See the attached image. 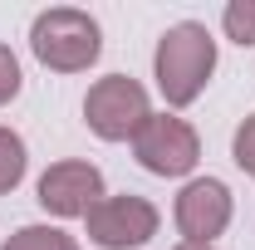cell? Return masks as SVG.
Masks as SVG:
<instances>
[{
  "mask_svg": "<svg viewBox=\"0 0 255 250\" xmlns=\"http://www.w3.org/2000/svg\"><path fill=\"white\" fill-rule=\"evenodd\" d=\"M216 74V39L206 25L182 20L157 39V54H152V79H157L162 98L172 108H187L201 98V89L211 84Z\"/></svg>",
  "mask_w": 255,
  "mask_h": 250,
  "instance_id": "cell-1",
  "label": "cell"
},
{
  "mask_svg": "<svg viewBox=\"0 0 255 250\" xmlns=\"http://www.w3.org/2000/svg\"><path fill=\"white\" fill-rule=\"evenodd\" d=\"M30 49H34V59L44 69H54V74H84L103 54V30H98V20L89 10L49 5L30 25Z\"/></svg>",
  "mask_w": 255,
  "mask_h": 250,
  "instance_id": "cell-2",
  "label": "cell"
},
{
  "mask_svg": "<svg viewBox=\"0 0 255 250\" xmlns=\"http://www.w3.org/2000/svg\"><path fill=\"white\" fill-rule=\"evenodd\" d=\"M147 118H152L147 89L137 79H128V74H108L84 94V123L94 127L103 142H132Z\"/></svg>",
  "mask_w": 255,
  "mask_h": 250,
  "instance_id": "cell-3",
  "label": "cell"
},
{
  "mask_svg": "<svg viewBox=\"0 0 255 250\" xmlns=\"http://www.w3.org/2000/svg\"><path fill=\"white\" fill-rule=\"evenodd\" d=\"M132 157L152 172V177H191L201 162V137L187 118L177 113H152L132 137Z\"/></svg>",
  "mask_w": 255,
  "mask_h": 250,
  "instance_id": "cell-4",
  "label": "cell"
},
{
  "mask_svg": "<svg viewBox=\"0 0 255 250\" xmlns=\"http://www.w3.org/2000/svg\"><path fill=\"white\" fill-rule=\"evenodd\" d=\"M89 241L98 250H142L152 236H157V206L147 201V196H103L94 211H89Z\"/></svg>",
  "mask_w": 255,
  "mask_h": 250,
  "instance_id": "cell-5",
  "label": "cell"
},
{
  "mask_svg": "<svg viewBox=\"0 0 255 250\" xmlns=\"http://www.w3.org/2000/svg\"><path fill=\"white\" fill-rule=\"evenodd\" d=\"M231 187L221 177H191L187 187L177 191V206H172V221L182 231L187 246H211L216 236H226L231 226Z\"/></svg>",
  "mask_w": 255,
  "mask_h": 250,
  "instance_id": "cell-6",
  "label": "cell"
},
{
  "mask_svg": "<svg viewBox=\"0 0 255 250\" xmlns=\"http://www.w3.org/2000/svg\"><path fill=\"white\" fill-rule=\"evenodd\" d=\"M103 196H108V191H103V172H98L94 162H79V157L54 162V167L39 177V187H34V201H39L49 216H59V221L89 216Z\"/></svg>",
  "mask_w": 255,
  "mask_h": 250,
  "instance_id": "cell-7",
  "label": "cell"
},
{
  "mask_svg": "<svg viewBox=\"0 0 255 250\" xmlns=\"http://www.w3.org/2000/svg\"><path fill=\"white\" fill-rule=\"evenodd\" d=\"M25 167H30L25 137H20L15 127L0 123V196H5V191H15L20 182H25Z\"/></svg>",
  "mask_w": 255,
  "mask_h": 250,
  "instance_id": "cell-8",
  "label": "cell"
},
{
  "mask_svg": "<svg viewBox=\"0 0 255 250\" xmlns=\"http://www.w3.org/2000/svg\"><path fill=\"white\" fill-rule=\"evenodd\" d=\"M0 250H79V241L59 226H20L15 236H5Z\"/></svg>",
  "mask_w": 255,
  "mask_h": 250,
  "instance_id": "cell-9",
  "label": "cell"
},
{
  "mask_svg": "<svg viewBox=\"0 0 255 250\" xmlns=\"http://www.w3.org/2000/svg\"><path fill=\"white\" fill-rule=\"evenodd\" d=\"M221 30L241 49H255V0H231L221 10Z\"/></svg>",
  "mask_w": 255,
  "mask_h": 250,
  "instance_id": "cell-10",
  "label": "cell"
},
{
  "mask_svg": "<svg viewBox=\"0 0 255 250\" xmlns=\"http://www.w3.org/2000/svg\"><path fill=\"white\" fill-rule=\"evenodd\" d=\"M231 157H236V167H241L246 177H255V113L236 127V137H231Z\"/></svg>",
  "mask_w": 255,
  "mask_h": 250,
  "instance_id": "cell-11",
  "label": "cell"
},
{
  "mask_svg": "<svg viewBox=\"0 0 255 250\" xmlns=\"http://www.w3.org/2000/svg\"><path fill=\"white\" fill-rule=\"evenodd\" d=\"M20 84H25V74H20V59L10 54V44H0V108H5L10 98L20 94Z\"/></svg>",
  "mask_w": 255,
  "mask_h": 250,
  "instance_id": "cell-12",
  "label": "cell"
},
{
  "mask_svg": "<svg viewBox=\"0 0 255 250\" xmlns=\"http://www.w3.org/2000/svg\"><path fill=\"white\" fill-rule=\"evenodd\" d=\"M177 250H216V246H187V241H182V246H177Z\"/></svg>",
  "mask_w": 255,
  "mask_h": 250,
  "instance_id": "cell-13",
  "label": "cell"
}]
</instances>
